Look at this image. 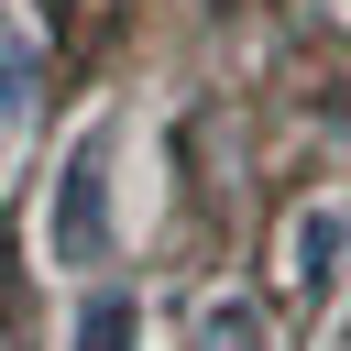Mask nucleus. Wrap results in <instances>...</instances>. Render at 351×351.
Returning a JSON list of instances; mask_svg holds the SVG:
<instances>
[{
    "instance_id": "f257e3e1",
    "label": "nucleus",
    "mask_w": 351,
    "mask_h": 351,
    "mask_svg": "<svg viewBox=\"0 0 351 351\" xmlns=\"http://www.w3.org/2000/svg\"><path fill=\"white\" fill-rule=\"evenodd\" d=\"M44 252H55V263H77V274L110 252V121H88V132L66 143L55 197H44Z\"/></svg>"
},
{
    "instance_id": "f03ea898",
    "label": "nucleus",
    "mask_w": 351,
    "mask_h": 351,
    "mask_svg": "<svg viewBox=\"0 0 351 351\" xmlns=\"http://www.w3.org/2000/svg\"><path fill=\"white\" fill-rule=\"evenodd\" d=\"M340 274H351V208L329 197V208H307V219H296V285H307V296H329Z\"/></svg>"
},
{
    "instance_id": "7ed1b4c3",
    "label": "nucleus",
    "mask_w": 351,
    "mask_h": 351,
    "mask_svg": "<svg viewBox=\"0 0 351 351\" xmlns=\"http://www.w3.org/2000/svg\"><path fill=\"white\" fill-rule=\"evenodd\" d=\"M66 351H143V296L99 285V296L77 307V329H66Z\"/></svg>"
},
{
    "instance_id": "20e7f679",
    "label": "nucleus",
    "mask_w": 351,
    "mask_h": 351,
    "mask_svg": "<svg viewBox=\"0 0 351 351\" xmlns=\"http://www.w3.org/2000/svg\"><path fill=\"white\" fill-rule=\"evenodd\" d=\"M33 88H44V55H33V33L0 0V121H33Z\"/></svg>"
},
{
    "instance_id": "39448f33",
    "label": "nucleus",
    "mask_w": 351,
    "mask_h": 351,
    "mask_svg": "<svg viewBox=\"0 0 351 351\" xmlns=\"http://www.w3.org/2000/svg\"><path fill=\"white\" fill-rule=\"evenodd\" d=\"M208 351H263V318H252L241 296H219V307H208Z\"/></svg>"
},
{
    "instance_id": "423d86ee",
    "label": "nucleus",
    "mask_w": 351,
    "mask_h": 351,
    "mask_svg": "<svg viewBox=\"0 0 351 351\" xmlns=\"http://www.w3.org/2000/svg\"><path fill=\"white\" fill-rule=\"evenodd\" d=\"M340 351H351V329H340Z\"/></svg>"
}]
</instances>
